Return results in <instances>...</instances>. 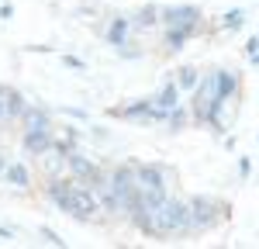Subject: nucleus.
<instances>
[{
	"mask_svg": "<svg viewBox=\"0 0 259 249\" xmlns=\"http://www.w3.org/2000/svg\"><path fill=\"white\" fill-rule=\"evenodd\" d=\"M49 197L59 204V211L73 215V218H90V215L97 211V194L87 190V187H80V184H73V180H56V177H52Z\"/></svg>",
	"mask_w": 259,
	"mask_h": 249,
	"instance_id": "1",
	"label": "nucleus"
},
{
	"mask_svg": "<svg viewBox=\"0 0 259 249\" xmlns=\"http://www.w3.org/2000/svg\"><path fill=\"white\" fill-rule=\"evenodd\" d=\"M152 222H156V235H177V232H190V204L166 197V201H159L156 215H152Z\"/></svg>",
	"mask_w": 259,
	"mask_h": 249,
	"instance_id": "2",
	"label": "nucleus"
},
{
	"mask_svg": "<svg viewBox=\"0 0 259 249\" xmlns=\"http://www.w3.org/2000/svg\"><path fill=\"white\" fill-rule=\"evenodd\" d=\"M221 218V204L214 197H194L190 201V232H204Z\"/></svg>",
	"mask_w": 259,
	"mask_h": 249,
	"instance_id": "3",
	"label": "nucleus"
},
{
	"mask_svg": "<svg viewBox=\"0 0 259 249\" xmlns=\"http://www.w3.org/2000/svg\"><path fill=\"white\" fill-rule=\"evenodd\" d=\"M173 107H180V83H166L152 97V121H166Z\"/></svg>",
	"mask_w": 259,
	"mask_h": 249,
	"instance_id": "4",
	"label": "nucleus"
},
{
	"mask_svg": "<svg viewBox=\"0 0 259 249\" xmlns=\"http://www.w3.org/2000/svg\"><path fill=\"white\" fill-rule=\"evenodd\" d=\"M162 21L169 24V28H187V31H194L197 28V7H190V4H177V7H166L162 11Z\"/></svg>",
	"mask_w": 259,
	"mask_h": 249,
	"instance_id": "5",
	"label": "nucleus"
},
{
	"mask_svg": "<svg viewBox=\"0 0 259 249\" xmlns=\"http://www.w3.org/2000/svg\"><path fill=\"white\" fill-rule=\"evenodd\" d=\"M4 180H7V184H14V187H28V184H31V173H28V166H24V163L14 159V163L4 166Z\"/></svg>",
	"mask_w": 259,
	"mask_h": 249,
	"instance_id": "6",
	"label": "nucleus"
},
{
	"mask_svg": "<svg viewBox=\"0 0 259 249\" xmlns=\"http://www.w3.org/2000/svg\"><path fill=\"white\" fill-rule=\"evenodd\" d=\"M107 42H111L114 49H124V45H128V18H114V21H111V28H107Z\"/></svg>",
	"mask_w": 259,
	"mask_h": 249,
	"instance_id": "7",
	"label": "nucleus"
},
{
	"mask_svg": "<svg viewBox=\"0 0 259 249\" xmlns=\"http://www.w3.org/2000/svg\"><path fill=\"white\" fill-rule=\"evenodd\" d=\"M69 166H73V173H80V177H90L94 184H97V180H100L97 166L90 163V159H83V156H73V152H69Z\"/></svg>",
	"mask_w": 259,
	"mask_h": 249,
	"instance_id": "8",
	"label": "nucleus"
},
{
	"mask_svg": "<svg viewBox=\"0 0 259 249\" xmlns=\"http://www.w3.org/2000/svg\"><path fill=\"white\" fill-rule=\"evenodd\" d=\"M24 121H28V132H45L49 128V118H45V111H38V107H28L24 111Z\"/></svg>",
	"mask_w": 259,
	"mask_h": 249,
	"instance_id": "9",
	"label": "nucleus"
},
{
	"mask_svg": "<svg viewBox=\"0 0 259 249\" xmlns=\"http://www.w3.org/2000/svg\"><path fill=\"white\" fill-rule=\"evenodd\" d=\"M180 90H197V83H200V76H197V69L194 66H187V69H180Z\"/></svg>",
	"mask_w": 259,
	"mask_h": 249,
	"instance_id": "10",
	"label": "nucleus"
},
{
	"mask_svg": "<svg viewBox=\"0 0 259 249\" xmlns=\"http://www.w3.org/2000/svg\"><path fill=\"white\" fill-rule=\"evenodd\" d=\"M187 38H190V31H187V28H169V31H166V45H169L173 52L183 49V42H187Z\"/></svg>",
	"mask_w": 259,
	"mask_h": 249,
	"instance_id": "11",
	"label": "nucleus"
},
{
	"mask_svg": "<svg viewBox=\"0 0 259 249\" xmlns=\"http://www.w3.org/2000/svg\"><path fill=\"white\" fill-rule=\"evenodd\" d=\"M156 7H145V11H139V14H135V24H145V28H152V24H156Z\"/></svg>",
	"mask_w": 259,
	"mask_h": 249,
	"instance_id": "12",
	"label": "nucleus"
},
{
	"mask_svg": "<svg viewBox=\"0 0 259 249\" xmlns=\"http://www.w3.org/2000/svg\"><path fill=\"white\" fill-rule=\"evenodd\" d=\"M242 21H245V14H242V11H228V14H225V21H221V24H225V28H228V31H235V28H239Z\"/></svg>",
	"mask_w": 259,
	"mask_h": 249,
	"instance_id": "13",
	"label": "nucleus"
},
{
	"mask_svg": "<svg viewBox=\"0 0 259 249\" xmlns=\"http://www.w3.org/2000/svg\"><path fill=\"white\" fill-rule=\"evenodd\" d=\"M166 121H169V128H183V121H187V111H183V107H173Z\"/></svg>",
	"mask_w": 259,
	"mask_h": 249,
	"instance_id": "14",
	"label": "nucleus"
},
{
	"mask_svg": "<svg viewBox=\"0 0 259 249\" xmlns=\"http://www.w3.org/2000/svg\"><path fill=\"white\" fill-rule=\"evenodd\" d=\"M245 56H249V62H259V38H249V45H245Z\"/></svg>",
	"mask_w": 259,
	"mask_h": 249,
	"instance_id": "15",
	"label": "nucleus"
},
{
	"mask_svg": "<svg viewBox=\"0 0 259 249\" xmlns=\"http://www.w3.org/2000/svg\"><path fill=\"white\" fill-rule=\"evenodd\" d=\"M41 235H45V242H52V246H62V239L52 232V228H41Z\"/></svg>",
	"mask_w": 259,
	"mask_h": 249,
	"instance_id": "16",
	"label": "nucleus"
},
{
	"mask_svg": "<svg viewBox=\"0 0 259 249\" xmlns=\"http://www.w3.org/2000/svg\"><path fill=\"white\" fill-rule=\"evenodd\" d=\"M62 62H66V66H73V69H87V66H83V62L76 59V56H66V59H62Z\"/></svg>",
	"mask_w": 259,
	"mask_h": 249,
	"instance_id": "17",
	"label": "nucleus"
},
{
	"mask_svg": "<svg viewBox=\"0 0 259 249\" xmlns=\"http://www.w3.org/2000/svg\"><path fill=\"white\" fill-rule=\"evenodd\" d=\"M0 235H4V239H11V228H4V225H0Z\"/></svg>",
	"mask_w": 259,
	"mask_h": 249,
	"instance_id": "18",
	"label": "nucleus"
}]
</instances>
